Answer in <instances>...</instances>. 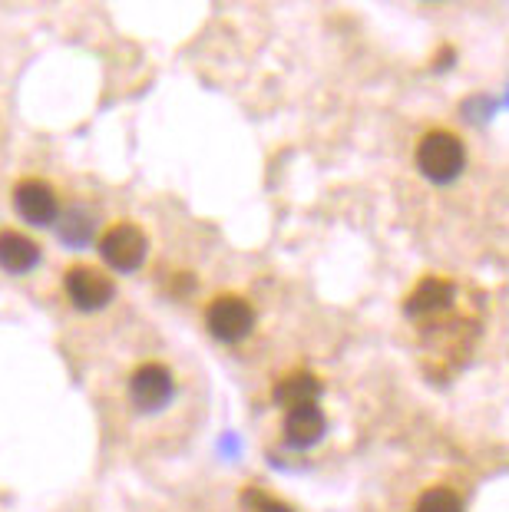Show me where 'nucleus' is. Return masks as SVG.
<instances>
[{"label": "nucleus", "mask_w": 509, "mask_h": 512, "mask_svg": "<svg viewBox=\"0 0 509 512\" xmlns=\"http://www.w3.org/2000/svg\"><path fill=\"white\" fill-rule=\"evenodd\" d=\"M324 430H328V417H324L318 403H301V407L285 410V440L298 450H308V446L318 443Z\"/></svg>", "instance_id": "obj_7"}, {"label": "nucleus", "mask_w": 509, "mask_h": 512, "mask_svg": "<svg viewBox=\"0 0 509 512\" xmlns=\"http://www.w3.org/2000/svg\"><path fill=\"white\" fill-rule=\"evenodd\" d=\"M463 166H467V146L450 129H430L417 143V169L424 172V179L447 185L460 176Z\"/></svg>", "instance_id": "obj_1"}, {"label": "nucleus", "mask_w": 509, "mask_h": 512, "mask_svg": "<svg viewBox=\"0 0 509 512\" xmlns=\"http://www.w3.org/2000/svg\"><path fill=\"white\" fill-rule=\"evenodd\" d=\"M321 394V380L311 374V370H295L285 380H278L275 387V400L281 407H301V403H314Z\"/></svg>", "instance_id": "obj_10"}, {"label": "nucleus", "mask_w": 509, "mask_h": 512, "mask_svg": "<svg viewBox=\"0 0 509 512\" xmlns=\"http://www.w3.org/2000/svg\"><path fill=\"white\" fill-rule=\"evenodd\" d=\"M205 324L219 341H242L255 328V308L242 294H219L205 308Z\"/></svg>", "instance_id": "obj_3"}, {"label": "nucleus", "mask_w": 509, "mask_h": 512, "mask_svg": "<svg viewBox=\"0 0 509 512\" xmlns=\"http://www.w3.org/2000/svg\"><path fill=\"white\" fill-rule=\"evenodd\" d=\"M63 288H67V298L73 301V308H80V311H100L116 294L113 278L93 265H70L67 275H63Z\"/></svg>", "instance_id": "obj_4"}, {"label": "nucleus", "mask_w": 509, "mask_h": 512, "mask_svg": "<svg viewBox=\"0 0 509 512\" xmlns=\"http://www.w3.org/2000/svg\"><path fill=\"white\" fill-rule=\"evenodd\" d=\"M414 512H467L463 509V499L457 489L450 486H427L424 493L417 496Z\"/></svg>", "instance_id": "obj_11"}, {"label": "nucleus", "mask_w": 509, "mask_h": 512, "mask_svg": "<svg viewBox=\"0 0 509 512\" xmlns=\"http://www.w3.org/2000/svg\"><path fill=\"white\" fill-rule=\"evenodd\" d=\"M149 252V238L139 225L133 222H113L100 235V255L106 258V265L116 271H133L146 261Z\"/></svg>", "instance_id": "obj_2"}, {"label": "nucleus", "mask_w": 509, "mask_h": 512, "mask_svg": "<svg viewBox=\"0 0 509 512\" xmlns=\"http://www.w3.org/2000/svg\"><path fill=\"white\" fill-rule=\"evenodd\" d=\"M172 394H176V380H172L169 367L159 361L139 364L133 370V377H129V400L143 413L162 410L172 400Z\"/></svg>", "instance_id": "obj_5"}, {"label": "nucleus", "mask_w": 509, "mask_h": 512, "mask_svg": "<svg viewBox=\"0 0 509 512\" xmlns=\"http://www.w3.org/2000/svg\"><path fill=\"white\" fill-rule=\"evenodd\" d=\"M40 261V245L24 232H14V228H4L0 232V268L10 271V275H24V271L37 268Z\"/></svg>", "instance_id": "obj_9"}, {"label": "nucleus", "mask_w": 509, "mask_h": 512, "mask_svg": "<svg viewBox=\"0 0 509 512\" xmlns=\"http://www.w3.org/2000/svg\"><path fill=\"white\" fill-rule=\"evenodd\" d=\"M453 304V285L443 278H424L420 285L407 294L404 311L410 318H433V314L447 311Z\"/></svg>", "instance_id": "obj_8"}, {"label": "nucleus", "mask_w": 509, "mask_h": 512, "mask_svg": "<svg viewBox=\"0 0 509 512\" xmlns=\"http://www.w3.org/2000/svg\"><path fill=\"white\" fill-rule=\"evenodd\" d=\"M14 209L30 225H50L60 212L57 192L43 179H20L14 185Z\"/></svg>", "instance_id": "obj_6"}, {"label": "nucleus", "mask_w": 509, "mask_h": 512, "mask_svg": "<svg viewBox=\"0 0 509 512\" xmlns=\"http://www.w3.org/2000/svg\"><path fill=\"white\" fill-rule=\"evenodd\" d=\"M255 512H295V509H291L288 503H281V499H262Z\"/></svg>", "instance_id": "obj_12"}]
</instances>
